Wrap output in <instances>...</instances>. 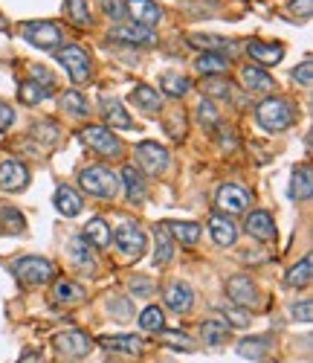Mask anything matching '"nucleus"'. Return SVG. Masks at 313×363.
I'll return each mask as SVG.
<instances>
[{"instance_id": "obj_41", "label": "nucleus", "mask_w": 313, "mask_h": 363, "mask_svg": "<svg viewBox=\"0 0 313 363\" xmlns=\"http://www.w3.org/2000/svg\"><path fill=\"white\" fill-rule=\"evenodd\" d=\"M0 224H4V227H0V230H4V233H23V216L18 213V209L15 206H4V209H0Z\"/></svg>"}, {"instance_id": "obj_5", "label": "nucleus", "mask_w": 313, "mask_h": 363, "mask_svg": "<svg viewBox=\"0 0 313 363\" xmlns=\"http://www.w3.org/2000/svg\"><path fill=\"white\" fill-rule=\"evenodd\" d=\"M81 140L93 151H96V155H102V157H119L122 155L119 137L110 128H105V125H87V128H81Z\"/></svg>"}, {"instance_id": "obj_23", "label": "nucleus", "mask_w": 313, "mask_h": 363, "mask_svg": "<svg viewBox=\"0 0 313 363\" xmlns=\"http://www.w3.org/2000/svg\"><path fill=\"white\" fill-rule=\"evenodd\" d=\"M241 79H244V87L253 90V94H270L273 84H275L273 76L264 67H256V65H246L244 73H241Z\"/></svg>"}, {"instance_id": "obj_17", "label": "nucleus", "mask_w": 313, "mask_h": 363, "mask_svg": "<svg viewBox=\"0 0 313 363\" xmlns=\"http://www.w3.org/2000/svg\"><path fill=\"white\" fill-rule=\"evenodd\" d=\"M166 306H169L174 314L192 311V306H195V291H192V285H186V282H171V285L166 288Z\"/></svg>"}, {"instance_id": "obj_16", "label": "nucleus", "mask_w": 313, "mask_h": 363, "mask_svg": "<svg viewBox=\"0 0 313 363\" xmlns=\"http://www.w3.org/2000/svg\"><path fill=\"white\" fill-rule=\"evenodd\" d=\"M67 256H70V262H73L79 270H84V274H96V256H93L90 245H87L81 235H73V238L67 241Z\"/></svg>"}, {"instance_id": "obj_45", "label": "nucleus", "mask_w": 313, "mask_h": 363, "mask_svg": "<svg viewBox=\"0 0 313 363\" xmlns=\"http://www.w3.org/2000/svg\"><path fill=\"white\" fill-rule=\"evenodd\" d=\"M293 82L302 84V87H310L313 84V62H310V58H305V62L293 70Z\"/></svg>"}, {"instance_id": "obj_33", "label": "nucleus", "mask_w": 313, "mask_h": 363, "mask_svg": "<svg viewBox=\"0 0 313 363\" xmlns=\"http://www.w3.org/2000/svg\"><path fill=\"white\" fill-rule=\"evenodd\" d=\"M270 352V337H246L238 343V354L249 360H264Z\"/></svg>"}, {"instance_id": "obj_7", "label": "nucleus", "mask_w": 313, "mask_h": 363, "mask_svg": "<svg viewBox=\"0 0 313 363\" xmlns=\"http://www.w3.org/2000/svg\"><path fill=\"white\" fill-rule=\"evenodd\" d=\"M113 238H116V247H119L125 256H134V259H140V256L145 253V247H148L145 233H142L134 221H122L119 230L113 233Z\"/></svg>"}, {"instance_id": "obj_27", "label": "nucleus", "mask_w": 313, "mask_h": 363, "mask_svg": "<svg viewBox=\"0 0 313 363\" xmlns=\"http://www.w3.org/2000/svg\"><path fill=\"white\" fill-rule=\"evenodd\" d=\"M313 195V177H310V166H296L293 177H290V198L293 201H307Z\"/></svg>"}, {"instance_id": "obj_42", "label": "nucleus", "mask_w": 313, "mask_h": 363, "mask_svg": "<svg viewBox=\"0 0 313 363\" xmlns=\"http://www.w3.org/2000/svg\"><path fill=\"white\" fill-rule=\"evenodd\" d=\"M163 323H166V317H163V311L156 308V306H148V308L140 314L142 331H163Z\"/></svg>"}, {"instance_id": "obj_15", "label": "nucleus", "mask_w": 313, "mask_h": 363, "mask_svg": "<svg viewBox=\"0 0 313 363\" xmlns=\"http://www.w3.org/2000/svg\"><path fill=\"white\" fill-rule=\"evenodd\" d=\"M244 230L258 241H273L275 238V221H273V216L267 213V209H253L244 221Z\"/></svg>"}, {"instance_id": "obj_22", "label": "nucleus", "mask_w": 313, "mask_h": 363, "mask_svg": "<svg viewBox=\"0 0 313 363\" xmlns=\"http://www.w3.org/2000/svg\"><path fill=\"white\" fill-rule=\"evenodd\" d=\"M90 247H96V250H105L110 241H113V233H110V227L105 224V218H90L87 224H84V235H81Z\"/></svg>"}, {"instance_id": "obj_48", "label": "nucleus", "mask_w": 313, "mask_h": 363, "mask_svg": "<svg viewBox=\"0 0 313 363\" xmlns=\"http://www.w3.org/2000/svg\"><path fill=\"white\" fill-rule=\"evenodd\" d=\"M108 308H110V314H113L116 320H131V317H134L128 299H110V302H108Z\"/></svg>"}, {"instance_id": "obj_32", "label": "nucleus", "mask_w": 313, "mask_h": 363, "mask_svg": "<svg viewBox=\"0 0 313 363\" xmlns=\"http://www.w3.org/2000/svg\"><path fill=\"white\" fill-rule=\"evenodd\" d=\"M50 96H52V90L41 87V84H38V82H33V79L23 82V84L18 87V99H21L23 105H29V108L38 105V102H44V99H50Z\"/></svg>"}, {"instance_id": "obj_44", "label": "nucleus", "mask_w": 313, "mask_h": 363, "mask_svg": "<svg viewBox=\"0 0 313 363\" xmlns=\"http://www.w3.org/2000/svg\"><path fill=\"white\" fill-rule=\"evenodd\" d=\"M221 314H224V320L229 323V325H235V328H244V325H249V317H246V308H221Z\"/></svg>"}, {"instance_id": "obj_24", "label": "nucleus", "mask_w": 313, "mask_h": 363, "mask_svg": "<svg viewBox=\"0 0 313 363\" xmlns=\"http://www.w3.org/2000/svg\"><path fill=\"white\" fill-rule=\"evenodd\" d=\"M154 241H156V247H154V264L156 267H166L174 256V238L169 235L166 224H156L154 227Z\"/></svg>"}, {"instance_id": "obj_46", "label": "nucleus", "mask_w": 313, "mask_h": 363, "mask_svg": "<svg viewBox=\"0 0 313 363\" xmlns=\"http://www.w3.org/2000/svg\"><path fill=\"white\" fill-rule=\"evenodd\" d=\"M163 340L169 346H174V349H183V352H192L195 349L192 340H189V335H180V331H163Z\"/></svg>"}, {"instance_id": "obj_6", "label": "nucleus", "mask_w": 313, "mask_h": 363, "mask_svg": "<svg viewBox=\"0 0 313 363\" xmlns=\"http://www.w3.org/2000/svg\"><path fill=\"white\" fill-rule=\"evenodd\" d=\"M58 62H61V67H64L67 73H70V79L76 82V84H81V82H87L90 79V55L81 50V47H76V44H67V47H61L58 50Z\"/></svg>"}, {"instance_id": "obj_1", "label": "nucleus", "mask_w": 313, "mask_h": 363, "mask_svg": "<svg viewBox=\"0 0 313 363\" xmlns=\"http://www.w3.org/2000/svg\"><path fill=\"white\" fill-rule=\"evenodd\" d=\"M79 186L93 195V198H105V201H113L119 195V174L102 163H93L87 169H81L79 174Z\"/></svg>"}, {"instance_id": "obj_35", "label": "nucleus", "mask_w": 313, "mask_h": 363, "mask_svg": "<svg viewBox=\"0 0 313 363\" xmlns=\"http://www.w3.org/2000/svg\"><path fill=\"white\" fill-rule=\"evenodd\" d=\"M102 346L110 352H128V354H140L142 352V340L134 335H116V337H102Z\"/></svg>"}, {"instance_id": "obj_47", "label": "nucleus", "mask_w": 313, "mask_h": 363, "mask_svg": "<svg viewBox=\"0 0 313 363\" xmlns=\"http://www.w3.org/2000/svg\"><path fill=\"white\" fill-rule=\"evenodd\" d=\"M29 73H33V82H38L41 87H47V90H55V76H52L47 67H41V65H33V67H29Z\"/></svg>"}, {"instance_id": "obj_37", "label": "nucleus", "mask_w": 313, "mask_h": 363, "mask_svg": "<svg viewBox=\"0 0 313 363\" xmlns=\"http://www.w3.org/2000/svg\"><path fill=\"white\" fill-rule=\"evenodd\" d=\"M310 267H313V259H310V256H305L299 264H293V267L288 270V285H290V288H305V285L310 282Z\"/></svg>"}, {"instance_id": "obj_14", "label": "nucleus", "mask_w": 313, "mask_h": 363, "mask_svg": "<svg viewBox=\"0 0 313 363\" xmlns=\"http://www.w3.org/2000/svg\"><path fill=\"white\" fill-rule=\"evenodd\" d=\"M29 184V169L18 160L0 163V189L4 192H21Z\"/></svg>"}, {"instance_id": "obj_52", "label": "nucleus", "mask_w": 313, "mask_h": 363, "mask_svg": "<svg viewBox=\"0 0 313 363\" xmlns=\"http://www.w3.org/2000/svg\"><path fill=\"white\" fill-rule=\"evenodd\" d=\"M290 12H293V18H310L313 15V0H293Z\"/></svg>"}, {"instance_id": "obj_13", "label": "nucleus", "mask_w": 313, "mask_h": 363, "mask_svg": "<svg viewBox=\"0 0 313 363\" xmlns=\"http://www.w3.org/2000/svg\"><path fill=\"white\" fill-rule=\"evenodd\" d=\"M55 349L67 357H84L90 349H93V340L84 335V331L73 328V331H61L55 335Z\"/></svg>"}, {"instance_id": "obj_55", "label": "nucleus", "mask_w": 313, "mask_h": 363, "mask_svg": "<svg viewBox=\"0 0 313 363\" xmlns=\"http://www.w3.org/2000/svg\"><path fill=\"white\" fill-rule=\"evenodd\" d=\"M0 33H4V35L9 33V23H6V18H4V15H0Z\"/></svg>"}, {"instance_id": "obj_30", "label": "nucleus", "mask_w": 313, "mask_h": 363, "mask_svg": "<svg viewBox=\"0 0 313 363\" xmlns=\"http://www.w3.org/2000/svg\"><path fill=\"white\" fill-rule=\"evenodd\" d=\"M195 67H198V73H203V76H224V73L229 70V62H227L221 52H203L198 62H195Z\"/></svg>"}, {"instance_id": "obj_12", "label": "nucleus", "mask_w": 313, "mask_h": 363, "mask_svg": "<svg viewBox=\"0 0 313 363\" xmlns=\"http://www.w3.org/2000/svg\"><path fill=\"white\" fill-rule=\"evenodd\" d=\"M125 15L131 18V23H140L148 29L163 21V9L154 0H125Z\"/></svg>"}, {"instance_id": "obj_39", "label": "nucleus", "mask_w": 313, "mask_h": 363, "mask_svg": "<svg viewBox=\"0 0 313 363\" xmlns=\"http://www.w3.org/2000/svg\"><path fill=\"white\" fill-rule=\"evenodd\" d=\"M61 105H64V111H70L73 116H87L90 113V105L79 90H67V94L61 96Z\"/></svg>"}, {"instance_id": "obj_4", "label": "nucleus", "mask_w": 313, "mask_h": 363, "mask_svg": "<svg viewBox=\"0 0 313 363\" xmlns=\"http://www.w3.org/2000/svg\"><path fill=\"white\" fill-rule=\"evenodd\" d=\"M21 35L26 44L38 50H58L61 47V29L52 21H26L21 26Z\"/></svg>"}, {"instance_id": "obj_8", "label": "nucleus", "mask_w": 313, "mask_h": 363, "mask_svg": "<svg viewBox=\"0 0 313 363\" xmlns=\"http://www.w3.org/2000/svg\"><path fill=\"white\" fill-rule=\"evenodd\" d=\"M215 206L221 209V216H238V213H244V209L249 206V192L246 189H241V186H235V184H224L221 189L215 192Z\"/></svg>"}, {"instance_id": "obj_36", "label": "nucleus", "mask_w": 313, "mask_h": 363, "mask_svg": "<svg viewBox=\"0 0 313 363\" xmlns=\"http://www.w3.org/2000/svg\"><path fill=\"white\" fill-rule=\"evenodd\" d=\"M64 12H67V18H70L76 26H81V29H87V26L93 23L90 9H87V0H64Z\"/></svg>"}, {"instance_id": "obj_2", "label": "nucleus", "mask_w": 313, "mask_h": 363, "mask_svg": "<svg viewBox=\"0 0 313 363\" xmlns=\"http://www.w3.org/2000/svg\"><path fill=\"white\" fill-rule=\"evenodd\" d=\"M256 119L258 125L270 134H278L293 125V105L288 99H278V96H270L264 99L258 108H256Z\"/></svg>"}, {"instance_id": "obj_38", "label": "nucleus", "mask_w": 313, "mask_h": 363, "mask_svg": "<svg viewBox=\"0 0 313 363\" xmlns=\"http://www.w3.org/2000/svg\"><path fill=\"white\" fill-rule=\"evenodd\" d=\"M200 87H203L206 96H217V99H229V94H232V87L224 76H206Z\"/></svg>"}, {"instance_id": "obj_19", "label": "nucleus", "mask_w": 313, "mask_h": 363, "mask_svg": "<svg viewBox=\"0 0 313 363\" xmlns=\"http://www.w3.org/2000/svg\"><path fill=\"white\" fill-rule=\"evenodd\" d=\"M119 180L125 184V195H128L131 203H145V198H148V186H145L142 172H137V166H125L122 174H119Z\"/></svg>"}, {"instance_id": "obj_53", "label": "nucleus", "mask_w": 313, "mask_h": 363, "mask_svg": "<svg viewBox=\"0 0 313 363\" xmlns=\"http://www.w3.org/2000/svg\"><path fill=\"white\" fill-rule=\"evenodd\" d=\"M12 119H15V111L6 102H0V131H6L12 125Z\"/></svg>"}, {"instance_id": "obj_50", "label": "nucleus", "mask_w": 313, "mask_h": 363, "mask_svg": "<svg viewBox=\"0 0 313 363\" xmlns=\"http://www.w3.org/2000/svg\"><path fill=\"white\" fill-rule=\"evenodd\" d=\"M102 6L108 12V18H113V21L125 18V0H102Z\"/></svg>"}, {"instance_id": "obj_34", "label": "nucleus", "mask_w": 313, "mask_h": 363, "mask_svg": "<svg viewBox=\"0 0 313 363\" xmlns=\"http://www.w3.org/2000/svg\"><path fill=\"white\" fill-rule=\"evenodd\" d=\"M200 337L209 343V346H224L229 340V328L227 323H217V320H206L200 325Z\"/></svg>"}, {"instance_id": "obj_10", "label": "nucleus", "mask_w": 313, "mask_h": 363, "mask_svg": "<svg viewBox=\"0 0 313 363\" xmlns=\"http://www.w3.org/2000/svg\"><path fill=\"white\" fill-rule=\"evenodd\" d=\"M227 296H229V302H235L238 308H253V306H258V299H261L256 282L249 277H244V274H238V277H232L227 282Z\"/></svg>"}, {"instance_id": "obj_18", "label": "nucleus", "mask_w": 313, "mask_h": 363, "mask_svg": "<svg viewBox=\"0 0 313 363\" xmlns=\"http://www.w3.org/2000/svg\"><path fill=\"white\" fill-rule=\"evenodd\" d=\"M246 52L253 62H258L256 67H273L285 58V47L281 44H264V41H249L246 44Z\"/></svg>"}, {"instance_id": "obj_43", "label": "nucleus", "mask_w": 313, "mask_h": 363, "mask_svg": "<svg viewBox=\"0 0 313 363\" xmlns=\"http://www.w3.org/2000/svg\"><path fill=\"white\" fill-rule=\"evenodd\" d=\"M198 123L203 125V128H217V111H215V105L212 102H200L198 105Z\"/></svg>"}, {"instance_id": "obj_54", "label": "nucleus", "mask_w": 313, "mask_h": 363, "mask_svg": "<svg viewBox=\"0 0 313 363\" xmlns=\"http://www.w3.org/2000/svg\"><path fill=\"white\" fill-rule=\"evenodd\" d=\"M41 360H44V354H41V352L29 349V352H23V354H21V360H18V363H41Z\"/></svg>"}, {"instance_id": "obj_20", "label": "nucleus", "mask_w": 313, "mask_h": 363, "mask_svg": "<svg viewBox=\"0 0 313 363\" xmlns=\"http://www.w3.org/2000/svg\"><path fill=\"white\" fill-rule=\"evenodd\" d=\"M209 233H212V238H215V245L217 247H232L235 245V238H238V227H235V221L229 218V216H212V221H209Z\"/></svg>"}, {"instance_id": "obj_28", "label": "nucleus", "mask_w": 313, "mask_h": 363, "mask_svg": "<svg viewBox=\"0 0 313 363\" xmlns=\"http://www.w3.org/2000/svg\"><path fill=\"white\" fill-rule=\"evenodd\" d=\"M52 299L58 302V306H79V302L84 299V288L70 282V279H58L55 288H52Z\"/></svg>"}, {"instance_id": "obj_51", "label": "nucleus", "mask_w": 313, "mask_h": 363, "mask_svg": "<svg viewBox=\"0 0 313 363\" xmlns=\"http://www.w3.org/2000/svg\"><path fill=\"white\" fill-rule=\"evenodd\" d=\"M131 291H134L137 296H151V294H154V282L145 279V277H137V279H131Z\"/></svg>"}, {"instance_id": "obj_3", "label": "nucleus", "mask_w": 313, "mask_h": 363, "mask_svg": "<svg viewBox=\"0 0 313 363\" xmlns=\"http://www.w3.org/2000/svg\"><path fill=\"white\" fill-rule=\"evenodd\" d=\"M15 277L23 282V285H47L52 277H55V264L50 259H41V256H23L15 262Z\"/></svg>"}, {"instance_id": "obj_40", "label": "nucleus", "mask_w": 313, "mask_h": 363, "mask_svg": "<svg viewBox=\"0 0 313 363\" xmlns=\"http://www.w3.org/2000/svg\"><path fill=\"white\" fill-rule=\"evenodd\" d=\"M189 44L192 47H200L206 52H212V50H232V41L229 38H221V35H192Z\"/></svg>"}, {"instance_id": "obj_21", "label": "nucleus", "mask_w": 313, "mask_h": 363, "mask_svg": "<svg viewBox=\"0 0 313 363\" xmlns=\"http://www.w3.org/2000/svg\"><path fill=\"white\" fill-rule=\"evenodd\" d=\"M55 209L61 216H67V218H76L81 209H84V201H81V195L73 189V186H67V184H61L58 189H55Z\"/></svg>"}, {"instance_id": "obj_9", "label": "nucleus", "mask_w": 313, "mask_h": 363, "mask_svg": "<svg viewBox=\"0 0 313 363\" xmlns=\"http://www.w3.org/2000/svg\"><path fill=\"white\" fill-rule=\"evenodd\" d=\"M137 160H140V166L148 172V174H163L166 169H169V148H163L160 143H151V140H145V143H140L137 145Z\"/></svg>"}, {"instance_id": "obj_29", "label": "nucleus", "mask_w": 313, "mask_h": 363, "mask_svg": "<svg viewBox=\"0 0 313 363\" xmlns=\"http://www.w3.org/2000/svg\"><path fill=\"white\" fill-rule=\"evenodd\" d=\"M131 102L137 105V108H142V111H148V113H160V108H163V102H160V94L151 87V84H140L134 94H131Z\"/></svg>"}, {"instance_id": "obj_26", "label": "nucleus", "mask_w": 313, "mask_h": 363, "mask_svg": "<svg viewBox=\"0 0 313 363\" xmlns=\"http://www.w3.org/2000/svg\"><path fill=\"white\" fill-rule=\"evenodd\" d=\"M105 119H108V125L110 131H131L134 128V119L128 116V111L122 108L119 99H105Z\"/></svg>"}, {"instance_id": "obj_11", "label": "nucleus", "mask_w": 313, "mask_h": 363, "mask_svg": "<svg viewBox=\"0 0 313 363\" xmlns=\"http://www.w3.org/2000/svg\"><path fill=\"white\" fill-rule=\"evenodd\" d=\"M110 38L116 41H125V44H131V47H154L156 44V35H154V29L148 26H140V23H116L110 29Z\"/></svg>"}, {"instance_id": "obj_49", "label": "nucleus", "mask_w": 313, "mask_h": 363, "mask_svg": "<svg viewBox=\"0 0 313 363\" xmlns=\"http://www.w3.org/2000/svg\"><path fill=\"white\" fill-rule=\"evenodd\" d=\"M290 314H293V320L310 323V320H313V302H310V299H305V302H296V306L290 308Z\"/></svg>"}, {"instance_id": "obj_31", "label": "nucleus", "mask_w": 313, "mask_h": 363, "mask_svg": "<svg viewBox=\"0 0 313 363\" xmlns=\"http://www.w3.org/2000/svg\"><path fill=\"white\" fill-rule=\"evenodd\" d=\"M160 87L166 90L169 96H174V99H180V96H186L189 94V87H192V82L186 79L183 73H174V70H169V73H163L160 76Z\"/></svg>"}, {"instance_id": "obj_25", "label": "nucleus", "mask_w": 313, "mask_h": 363, "mask_svg": "<svg viewBox=\"0 0 313 363\" xmlns=\"http://www.w3.org/2000/svg\"><path fill=\"white\" fill-rule=\"evenodd\" d=\"M166 230L183 247H195L200 241V224H195V221H169Z\"/></svg>"}]
</instances>
